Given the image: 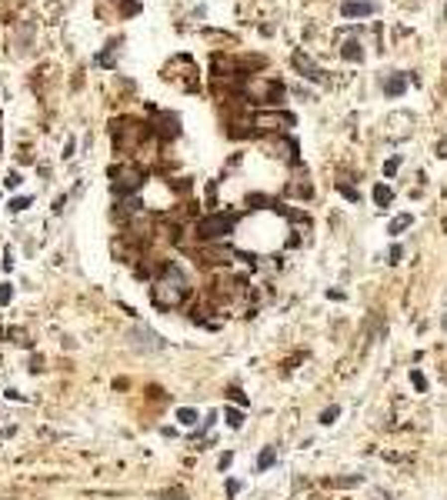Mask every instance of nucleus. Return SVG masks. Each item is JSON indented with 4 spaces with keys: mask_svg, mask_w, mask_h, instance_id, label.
I'll return each instance as SVG.
<instances>
[{
    "mask_svg": "<svg viewBox=\"0 0 447 500\" xmlns=\"http://www.w3.org/2000/svg\"><path fill=\"white\" fill-rule=\"evenodd\" d=\"M230 227H234V217H224V213H221V217L204 220L201 223V233H204V237H221V233H227Z\"/></svg>",
    "mask_w": 447,
    "mask_h": 500,
    "instance_id": "nucleus-1",
    "label": "nucleus"
},
{
    "mask_svg": "<svg viewBox=\"0 0 447 500\" xmlns=\"http://www.w3.org/2000/svg\"><path fill=\"white\" fill-rule=\"evenodd\" d=\"M374 200H377V207H391L394 194H391L387 187H384V184H377V187H374Z\"/></svg>",
    "mask_w": 447,
    "mask_h": 500,
    "instance_id": "nucleus-2",
    "label": "nucleus"
},
{
    "mask_svg": "<svg viewBox=\"0 0 447 500\" xmlns=\"http://www.w3.org/2000/svg\"><path fill=\"white\" fill-rule=\"evenodd\" d=\"M411 223H414V217H411V213H401V217H397V220H394L391 227H387V233H394V237H397V233H401V230H407Z\"/></svg>",
    "mask_w": 447,
    "mask_h": 500,
    "instance_id": "nucleus-3",
    "label": "nucleus"
},
{
    "mask_svg": "<svg viewBox=\"0 0 447 500\" xmlns=\"http://www.w3.org/2000/svg\"><path fill=\"white\" fill-rule=\"evenodd\" d=\"M411 384H414V390H417V394H424V390H427V377L417 370V367L411 370Z\"/></svg>",
    "mask_w": 447,
    "mask_h": 500,
    "instance_id": "nucleus-4",
    "label": "nucleus"
},
{
    "mask_svg": "<svg viewBox=\"0 0 447 500\" xmlns=\"http://www.w3.org/2000/svg\"><path fill=\"white\" fill-rule=\"evenodd\" d=\"M384 90H387V97H401V94H404V80H401V77L387 80V84H384Z\"/></svg>",
    "mask_w": 447,
    "mask_h": 500,
    "instance_id": "nucleus-5",
    "label": "nucleus"
},
{
    "mask_svg": "<svg viewBox=\"0 0 447 500\" xmlns=\"http://www.w3.org/2000/svg\"><path fill=\"white\" fill-rule=\"evenodd\" d=\"M344 13H374V3H344Z\"/></svg>",
    "mask_w": 447,
    "mask_h": 500,
    "instance_id": "nucleus-6",
    "label": "nucleus"
},
{
    "mask_svg": "<svg viewBox=\"0 0 447 500\" xmlns=\"http://www.w3.org/2000/svg\"><path fill=\"white\" fill-rule=\"evenodd\" d=\"M270 464H274V447H267V450L260 454V460H257V467H260V470H267Z\"/></svg>",
    "mask_w": 447,
    "mask_h": 500,
    "instance_id": "nucleus-7",
    "label": "nucleus"
},
{
    "mask_svg": "<svg viewBox=\"0 0 447 500\" xmlns=\"http://www.w3.org/2000/svg\"><path fill=\"white\" fill-rule=\"evenodd\" d=\"M227 423H230V427H240V423H244L240 410H227Z\"/></svg>",
    "mask_w": 447,
    "mask_h": 500,
    "instance_id": "nucleus-8",
    "label": "nucleus"
},
{
    "mask_svg": "<svg viewBox=\"0 0 447 500\" xmlns=\"http://www.w3.org/2000/svg\"><path fill=\"white\" fill-rule=\"evenodd\" d=\"M337 413H340L337 407H327V410L321 413V423H334V417H337Z\"/></svg>",
    "mask_w": 447,
    "mask_h": 500,
    "instance_id": "nucleus-9",
    "label": "nucleus"
},
{
    "mask_svg": "<svg viewBox=\"0 0 447 500\" xmlns=\"http://www.w3.org/2000/svg\"><path fill=\"white\" fill-rule=\"evenodd\" d=\"M397 167H401V157H391V160H387V164H384V174H387V177H391V174H394V170H397Z\"/></svg>",
    "mask_w": 447,
    "mask_h": 500,
    "instance_id": "nucleus-10",
    "label": "nucleus"
},
{
    "mask_svg": "<svg viewBox=\"0 0 447 500\" xmlns=\"http://www.w3.org/2000/svg\"><path fill=\"white\" fill-rule=\"evenodd\" d=\"M337 187H340V194H344L347 200H357V197H360L357 190H354V187H347V184H337Z\"/></svg>",
    "mask_w": 447,
    "mask_h": 500,
    "instance_id": "nucleus-11",
    "label": "nucleus"
},
{
    "mask_svg": "<svg viewBox=\"0 0 447 500\" xmlns=\"http://www.w3.org/2000/svg\"><path fill=\"white\" fill-rule=\"evenodd\" d=\"M401 260V247H391V254H387V264H397Z\"/></svg>",
    "mask_w": 447,
    "mask_h": 500,
    "instance_id": "nucleus-12",
    "label": "nucleus"
},
{
    "mask_svg": "<svg viewBox=\"0 0 447 500\" xmlns=\"http://www.w3.org/2000/svg\"><path fill=\"white\" fill-rule=\"evenodd\" d=\"M437 157H447V140H441V144H437Z\"/></svg>",
    "mask_w": 447,
    "mask_h": 500,
    "instance_id": "nucleus-13",
    "label": "nucleus"
},
{
    "mask_svg": "<svg viewBox=\"0 0 447 500\" xmlns=\"http://www.w3.org/2000/svg\"><path fill=\"white\" fill-rule=\"evenodd\" d=\"M387 500H391V497H387Z\"/></svg>",
    "mask_w": 447,
    "mask_h": 500,
    "instance_id": "nucleus-14",
    "label": "nucleus"
}]
</instances>
